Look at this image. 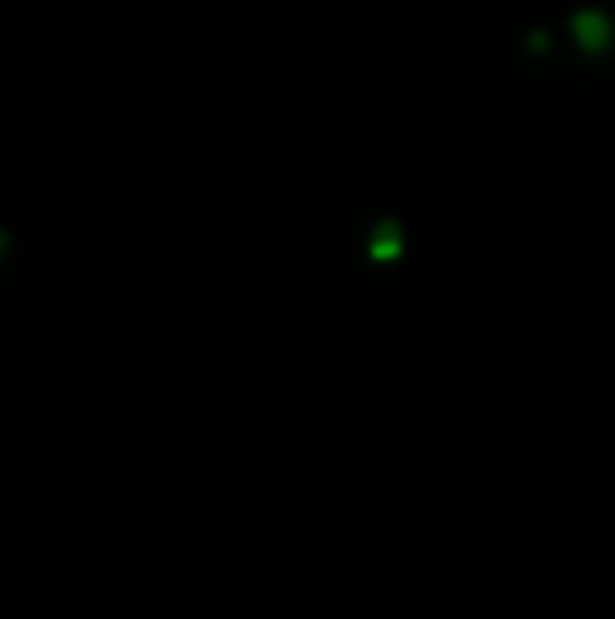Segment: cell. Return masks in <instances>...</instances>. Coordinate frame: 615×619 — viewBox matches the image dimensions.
Masks as SVG:
<instances>
[{
  "mask_svg": "<svg viewBox=\"0 0 615 619\" xmlns=\"http://www.w3.org/2000/svg\"><path fill=\"white\" fill-rule=\"evenodd\" d=\"M409 225L395 214H380L369 221L366 236H362V254L373 268H398L409 261Z\"/></svg>",
  "mask_w": 615,
  "mask_h": 619,
  "instance_id": "cell-1",
  "label": "cell"
},
{
  "mask_svg": "<svg viewBox=\"0 0 615 619\" xmlns=\"http://www.w3.org/2000/svg\"><path fill=\"white\" fill-rule=\"evenodd\" d=\"M11 254H15V236L0 225V272H4V265L11 261Z\"/></svg>",
  "mask_w": 615,
  "mask_h": 619,
  "instance_id": "cell-2",
  "label": "cell"
}]
</instances>
